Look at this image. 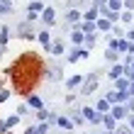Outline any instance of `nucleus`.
Listing matches in <instances>:
<instances>
[{
    "mask_svg": "<svg viewBox=\"0 0 134 134\" xmlns=\"http://www.w3.org/2000/svg\"><path fill=\"white\" fill-rule=\"evenodd\" d=\"M129 127H132V132H134V115H129Z\"/></svg>",
    "mask_w": 134,
    "mask_h": 134,
    "instance_id": "nucleus-36",
    "label": "nucleus"
},
{
    "mask_svg": "<svg viewBox=\"0 0 134 134\" xmlns=\"http://www.w3.org/2000/svg\"><path fill=\"white\" fill-rule=\"evenodd\" d=\"M112 115L117 117V120H122V117H127V107H122L120 102H115L112 105Z\"/></svg>",
    "mask_w": 134,
    "mask_h": 134,
    "instance_id": "nucleus-12",
    "label": "nucleus"
},
{
    "mask_svg": "<svg viewBox=\"0 0 134 134\" xmlns=\"http://www.w3.org/2000/svg\"><path fill=\"white\" fill-rule=\"evenodd\" d=\"M85 54H88L85 49H71V51L66 54V59H68V61H78V59H83Z\"/></svg>",
    "mask_w": 134,
    "mask_h": 134,
    "instance_id": "nucleus-8",
    "label": "nucleus"
},
{
    "mask_svg": "<svg viewBox=\"0 0 134 134\" xmlns=\"http://www.w3.org/2000/svg\"><path fill=\"white\" fill-rule=\"evenodd\" d=\"M42 20L46 22V25H51V22L56 20V12H54V7H44V10H42Z\"/></svg>",
    "mask_w": 134,
    "mask_h": 134,
    "instance_id": "nucleus-6",
    "label": "nucleus"
},
{
    "mask_svg": "<svg viewBox=\"0 0 134 134\" xmlns=\"http://www.w3.org/2000/svg\"><path fill=\"white\" fill-rule=\"evenodd\" d=\"M117 51H120V54H127V51H134V46H132L129 39L124 37V39H120V42H117Z\"/></svg>",
    "mask_w": 134,
    "mask_h": 134,
    "instance_id": "nucleus-5",
    "label": "nucleus"
},
{
    "mask_svg": "<svg viewBox=\"0 0 134 134\" xmlns=\"http://www.w3.org/2000/svg\"><path fill=\"white\" fill-rule=\"evenodd\" d=\"M93 44H95V32L85 34V49H93Z\"/></svg>",
    "mask_w": 134,
    "mask_h": 134,
    "instance_id": "nucleus-25",
    "label": "nucleus"
},
{
    "mask_svg": "<svg viewBox=\"0 0 134 134\" xmlns=\"http://www.w3.org/2000/svg\"><path fill=\"white\" fill-rule=\"evenodd\" d=\"M83 83H85V85L81 88V95H90V93L98 88V78H95V76H88V78H83Z\"/></svg>",
    "mask_w": 134,
    "mask_h": 134,
    "instance_id": "nucleus-1",
    "label": "nucleus"
},
{
    "mask_svg": "<svg viewBox=\"0 0 134 134\" xmlns=\"http://www.w3.org/2000/svg\"><path fill=\"white\" fill-rule=\"evenodd\" d=\"M127 93H129V98H134V81L129 83V90H127Z\"/></svg>",
    "mask_w": 134,
    "mask_h": 134,
    "instance_id": "nucleus-34",
    "label": "nucleus"
},
{
    "mask_svg": "<svg viewBox=\"0 0 134 134\" xmlns=\"http://www.w3.org/2000/svg\"><path fill=\"white\" fill-rule=\"evenodd\" d=\"M7 98H10V93H7V90H0V102H5Z\"/></svg>",
    "mask_w": 134,
    "mask_h": 134,
    "instance_id": "nucleus-30",
    "label": "nucleus"
},
{
    "mask_svg": "<svg viewBox=\"0 0 134 134\" xmlns=\"http://www.w3.org/2000/svg\"><path fill=\"white\" fill-rule=\"evenodd\" d=\"M56 124H59L61 129H73V127H76L71 117H56Z\"/></svg>",
    "mask_w": 134,
    "mask_h": 134,
    "instance_id": "nucleus-10",
    "label": "nucleus"
},
{
    "mask_svg": "<svg viewBox=\"0 0 134 134\" xmlns=\"http://www.w3.org/2000/svg\"><path fill=\"white\" fill-rule=\"evenodd\" d=\"M102 124H105L107 129H115V124H117V117H115V115H107V112H105V115H102Z\"/></svg>",
    "mask_w": 134,
    "mask_h": 134,
    "instance_id": "nucleus-13",
    "label": "nucleus"
},
{
    "mask_svg": "<svg viewBox=\"0 0 134 134\" xmlns=\"http://www.w3.org/2000/svg\"><path fill=\"white\" fill-rule=\"evenodd\" d=\"M5 129H10V127H7V122H5V120H0V134H3Z\"/></svg>",
    "mask_w": 134,
    "mask_h": 134,
    "instance_id": "nucleus-31",
    "label": "nucleus"
},
{
    "mask_svg": "<svg viewBox=\"0 0 134 134\" xmlns=\"http://www.w3.org/2000/svg\"><path fill=\"white\" fill-rule=\"evenodd\" d=\"M37 39H39V42H42L44 46H49V44H51V39H49V29H44V32H39V34H37Z\"/></svg>",
    "mask_w": 134,
    "mask_h": 134,
    "instance_id": "nucleus-21",
    "label": "nucleus"
},
{
    "mask_svg": "<svg viewBox=\"0 0 134 134\" xmlns=\"http://www.w3.org/2000/svg\"><path fill=\"white\" fill-rule=\"evenodd\" d=\"M44 10V3L42 0H34L32 5H29V12H27V20H37V15Z\"/></svg>",
    "mask_w": 134,
    "mask_h": 134,
    "instance_id": "nucleus-3",
    "label": "nucleus"
},
{
    "mask_svg": "<svg viewBox=\"0 0 134 134\" xmlns=\"http://www.w3.org/2000/svg\"><path fill=\"white\" fill-rule=\"evenodd\" d=\"M107 7H112V10H122V3H120V0H107Z\"/></svg>",
    "mask_w": 134,
    "mask_h": 134,
    "instance_id": "nucleus-27",
    "label": "nucleus"
},
{
    "mask_svg": "<svg viewBox=\"0 0 134 134\" xmlns=\"http://www.w3.org/2000/svg\"><path fill=\"white\" fill-rule=\"evenodd\" d=\"M127 39H129V42L134 44V29H129V32H127Z\"/></svg>",
    "mask_w": 134,
    "mask_h": 134,
    "instance_id": "nucleus-33",
    "label": "nucleus"
},
{
    "mask_svg": "<svg viewBox=\"0 0 134 134\" xmlns=\"http://www.w3.org/2000/svg\"><path fill=\"white\" fill-rule=\"evenodd\" d=\"M0 85H3V83H0Z\"/></svg>",
    "mask_w": 134,
    "mask_h": 134,
    "instance_id": "nucleus-37",
    "label": "nucleus"
},
{
    "mask_svg": "<svg viewBox=\"0 0 134 134\" xmlns=\"http://www.w3.org/2000/svg\"><path fill=\"white\" fill-rule=\"evenodd\" d=\"M83 115H85V120H88V122H93V124H100V122H102V112H98V110L83 107Z\"/></svg>",
    "mask_w": 134,
    "mask_h": 134,
    "instance_id": "nucleus-2",
    "label": "nucleus"
},
{
    "mask_svg": "<svg viewBox=\"0 0 134 134\" xmlns=\"http://www.w3.org/2000/svg\"><path fill=\"white\" fill-rule=\"evenodd\" d=\"M105 3H107V0H93V5H95V7H102Z\"/></svg>",
    "mask_w": 134,
    "mask_h": 134,
    "instance_id": "nucleus-32",
    "label": "nucleus"
},
{
    "mask_svg": "<svg viewBox=\"0 0 134 134\" xmlns=\"http://www.w3.org/2000/svg\"><path fill=\"white\" fill-rule=\"evenodd\" d=\"M78 27H81V29H83L85 34H93V32L98 29V27H95V20H85L83 25H78Z\"/></svg>",
    "mask_w": 134,
    "mask_h": 134,
    "instance_id": "nucleus-11",
    "label": "nucleus"
},
{
    "mask_svg": "<svg viewBox=\"0 0 134 134\" xmlns=\"http://www.w3.org/2000/svg\"><path fill=\"white\" fill-rule=\"evenodd\" d=\"M95 27L100 29V32H110V27H112V20L102 15V20H98V22H95Z\"/></svg>",
    "mask_w": 134,
    "mask_h": 134,
    "instance_id": "nucleus-7",
    "label": "nucleus"
},
{
    "mask_svg": "<svg viewBox=\"0 0 134 134\" xmlns=\"http://www.w3.org/2000/svg\"><path fill=\"white\" fill-rule=\"evenodd\" d=\"M124 7H129V10H132V7H134V0H124Z\"/></svg>",
    "mask_w": 134,
    "mask_h": 134,
    "instance_id": "nucleus-35",
    "label": "nucleus"
},
{
    "mask_svg": "<svg viewBox=\"0 0 134 134\" xmlns=\"http://www.w3.org/2000/svg\"><path fill=\"white\" fill-rule=\"evenodd\" d=\"M78 20H81V12H78V10H68L66 12V22H68V25H73V22H78Z\"/></svg>",
    "mask_w": 134,
    "mask_h": 134,
    "instance_id": "nucleus-18",
    "label": "nucleus"
},
{
    "mask_svg": "<svg viewBox=\"0 0 134 134\" xmlns=\"http://www.w3.org/2000/svg\"><path fill=\"white\" fill-rule=\"evenodd\" d=\"M120 76H124V66H120V64H117V66H112V68H110V78H112V81H115V78H120Z\"/></svg>",
    "mask_w": 134,
    "mask_h": 134,
    "instance_id": "nucleus-19",
    "label": "nucleus"
},
{
    "mask_svg": "<svg viewBox=\"0 0 134 134\" xmlns=\"http://www.w3.org/2000/svg\"><path fill=\"white\" fill-rule=\"evenodd\" d=\"M46 132H49V124H46V120H42L37 127H29L25 134H46Z\"/></svg>",
    "mask_w": 134,
    "mask_h": 134,
    "instance_id": "nucleus-4",
    "label": "nucleus"
},
{
    "mask_svg": "<svg viewBox=\"0 0 134 134\" xmlns=\"http://www.w3.org/2000/svg\"><path fill=\"white\" fill-rule=\"evenodd\" d=\"M110 107H112V102H110L107 98H102V100H98V105H95V110H98V112H102V115H105V112H107Z\"/></svg>",
    "mask_w": 134,
    "mask_h": 134,
    "instance_id": "nucleus-14",
    "label": "nucleus"
},
{
    "mask_svg": "<svg viewBox=\"0 0 134 134\" xmlns=\"http://www.w3.org/2000/svg\"><path fill=\"white\" fill-rule=\"evenodd\" d=\"M120 20L124 22V25H129V22H134V15H132V10H127V12H122V15H120Z\"/></svg>",
    "mask_w": 134,
    "mask_h": 134,
    "instance_id": "nucleus-24",
    "label": "nucleus"
},
{
    "mask_svg": "<svg viewBox=\"0 0 134 134\" xmlns=\"http://www.w3.org/2000/svg\"><path fill=\"white\" fill-rule=\"evenodd\" d=\"M49 76L54 78V81H59V78H61V68H54V71H51V73H49Z\"/></svg>",
    "mask_w": 134,
    "mask_h": 134,
    "instance_id": "nucleus-29",
    "label": "nucleus"
},
{
    "mask_svg": "<svg viewBox=\"0 0 134 134\" xmlns=\"http://www.w3.org/2000/svg\"><path fill=\"white\" fill-rule=\"evenodd\" d=\"M129 83H132V81H129L127 76H124V78H122V76L115 78V88H117V90H129Z\"/></svg>",
    "mask_w": 134,
    "mask_h": 134,
    "instance_id": "nucleus-9",
    "label": "nucleus"
},
{
    "mask_svg": "<svg viewBox=\"0 0 134 134\" xmlns=\"http://www.w3.org/2000/svg\"><path fill=\"white\" fill-rule=\"evenodd\" d=\"M71 120H73V124H76V127H78V124H83V120H85V115H83V110H81V112H78V110H76V112L71 115Z\"/></svg>",
    "mask_w": 134,
    "mask_h": 134,
    "instance_id": "nucleus-22",
    "label": "nucleus"
},
{
    "mask_svg": "<svg viewBox=\"0 0 134 134\" xmlns=\"http://www.w3.org/2000/svg\"><path fill=\"white\" fill-rule=\"evenodd\" d=\"M46 51H51V54H64V44H61V42H51L49 46H46Z\"/></svg>",
    "mask_w": 134,
    "mask_h": 134,
    "instance_id": "nucleus-17",
    "label": "nucleus"
},
{
    "mask_svg": "<svg viewBox=\"0 0 134 134\" xmlns=\"http://www.w3.org/2000/svg\"><path fill=\"white\" fill-rule=\"evenodd\" d=\"M7 127H15V124H20V115H12V117H7Z\"/></svg>",
    "mask_w": 134,
    "mask_h": 134,
    "instance_id": "nucleus-26",
    "label": "nucleus"
},
{
    "mask_svg": "<svg viewBox=\"0 0 134 134\" xmlns=\"http://www.w3.org/2000/svg\"><path fill=\"white\" fill-rule=\"evenodd\" d=\"M81 83H83V76H73V78H68V81H66V88L73 90L76 85H81Z\"/></svg>",
    "mask_w": 134,
    "mask_h": 134,
    "instance_id": "nucleus-16",
    "label": "nucleus"
},
{
    "mask_svg": "<svg viewBox=\"0 0 134 134\" xmlns=\"http://www.w3.org/2000/svg\"><path fill=\"white\" fill-rule=\"evenodd\" d=\"M98 12H100V7H95V5H93L90 10L83 15V17H85V20H98Z\"/></svg>",
    "mask_w": 134,
    "mask_h": 134,
    "instance_id": "nucleus-23",
    "label": "nucleus"
},
{
    "mask_svg": "<svg viewBox=\"0 0 134 134\" xmlns=\"http://www.w3.org/2000/svg\"><path fill=\"white\" fill-rule=\"evenodd\" d=\"M115 134H132V127H129V124H127V127H120Z\"/></svg>",
    "mask_w": 134,
    "mask_h": 134,
    "instance_id": "nucleus-28",
    "label": "nucleus"
},
{
    "mask_svg": "<svg viewBox=\"0 0 134 134\" xmlns=\"http://www.w3.org/2000/svg\"><path fill=\"white\" fill-rule=\"evenodd\" d=\"M105 59H107V61H117V59H120V51H117L115 46H110V49L105 51Z\"/></svg>",
    "mask_w": 134,
    "mask_h": 134,
    "instance_id": "nucleus-20",
    "label": "nucleus"
},
{
    "mask_svg": "<svg viewBox=\"0 0 134 134\" xmlns=\"http://www.w3.org/2000/svg\"><path fill=\"white\" fill-rule=\"evenodd\" d=\"M27 105L32 107V110H42V107H44V105H42V98H39V95H29Z\"/></svg>",
    "mask_w": 134,
    "mask_h": 134,
    "instance_id": "nucleus-15",
    "label": "nucleus"
}]
</instances>
